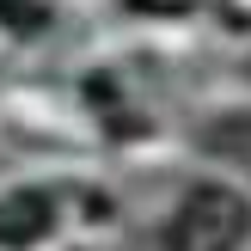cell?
Segmentation results:
<instances>
[{"instance_id": "obj_2", "label": "cell", "mask_w": 251, "mask_h": 251, "mask_svg": "<svg viewBox=\"0 0 251 251\" xmlns=\"http://www.w3.org/2000/svg\"><path fill=\"white\" fill-rule=\"evenodd\" d=\"M55 227V196L49 190H12L0 196V251H25Z\"/></svg>"}, {"instance_id": "obj_1", "label": "cell", "mask_w": 251, "mask_h": 251, "mask_svg": "<svg viewBox=\"0 0 251 251\" xmlns=\"http://www.w3.org/2000/svg\"><path fill=\"white\" fill-rule=\"evenodd\" d=\"M251 233V202L227 184H196L166 221V251H239Z\"/></svg>"}, {"instance_id": "obj_3", "label": "cell", "mask_w": 251, "mask_h": 251, "mask_svg": "<svg viewBox=\"0 0 251 251\" xmlns=\"http://www.w3.org/2000/svg\"><path fill=\"white\" fill-rule=\"evenodd\" d=\"M135 12H147V19H178V12H190L196 0H129Z\"/></svg>"}]
</instances>
